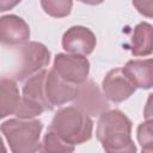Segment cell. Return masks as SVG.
<instances>
[{"mask_svg": "<svg viewBox=\"0 0 153 153\" xmlns=\"http://www.w3.org/2000/svg\"><path fill=\"white\" fill-rule=\"evenodd\" d=\"M124 75L137 88L148 90L153 86V66L152 59L130 60L122 68Z\"/></svg>", "mask_w": 153, "mask_h": 153, "instance_id": "cell-12", "label": "cell"}, {"mask_svg": "<svg viewBox=\"0 0 153 153\" xmlns=\"http://www.w3.org/2000/svg\"><path fill=\"white\" fill-rule=\"evenodd\" d=\"M50 62V51L39 42H27L20 48V65L16 72V80L23 81L41 72Z\"/></svg>", "mask_w": 153, "mask_h": 153, "instance_id": "cell-5", "label": "cell"}, {"mask_svg": "<svg viewBox=\"0 0 153 153\" xmlns=\"http://www.w3.org/2000/svg\"><path fill=\"white\" fill-rule=\"evenodd\" d=\"M42 129L39 120L10 118L0 126L12 153H36L41 145Z\"/></svg>", "mask_w": 153, "mask_h": 153, "instance_id": "cell-3", "label": "cell"}, {"mask_svg": "<svg viewBox=\"0 0 153 153\" xmlns=\"http://www.w3.org/2000/svg\"><path fill=\"white\" fill-rule=\"evenodd\" d=\"M141 153H153V149L152 148H142Z\"/></svg>", "mask_w": 153, "mask_h": 153, "instance_id": "cell-20", "label": "cell"}, {"mask_svg": "<svg viewBox=\"0 0 153 153\" xmlns=\"http://www.w3.org/2000/svg\"><path fill=\"white\" fill-rule=\"evenodd\" d=\"M76 93V86L63 81L53 69L47 72L44 79V96L51 108L72 102Z\"/></svg>", "mask_w": 153, "mask_h": 153, "instance_id": "cell-10", "label": "cell"}, {"mask_svg": "<svg viewBox=\"0 0 153 153\" xmlns=\"http://www.w3.org/2000/svg\"><path fill=\"white\" fill-rule=\"evenodd\" d=\"M97 38L86 26L76 25L69 27L62 36V48L67 54L87 56L96 48Z\"/></svg>", "mask_w": 153, "mask_h": 153, "instance_id": "cell-8", "label": "cell"}, {"mask_svg": "<svg viewBox=\"0 0 153 153\" xmlns=\"http://www.w3.org/2000/svg\"><path fill=\"white\" fill-rule=\"evenodd\" d=\"M102 90L105 99L112 103H122L136 90L130 80L124 75L122 68H115L106 73L102 81Z\"/></svg>", "mask_w": 153, "mask_h": 153, "instance_id": "cell-9", "label": "cell"}, {"mask_svg": "<svg viewBox=\"0 0 153 153\" xmlns=\"http://www.w3.org/2000/svg\"><path fill=\"white\" fill-rule=\"evenodd\" d=\"M19 1H8V0H0V11H7L11 10L12 7H14L16 5H18Z\"/></svg>", "mask_w": 153, "mask_h": 153, "instance_id": "cell-18", "label": "cell"}, {"mask_svg": "<svg viewBox=\"0 0 153 153\" xmlns=\"http://www.w3.org/2000/svg\"><path fill=\"white\" fill-rule=\"evenodd\" d=\"M30 27L27 23L16 14L0 17V43L5 47L16 48L27 43Z\"/></svg>", "mask_w": 153, "mask_h": 153, "instance_id": "cell-7", "label": "cell"}, {"mask_svg": "<svg viewBox=\"0 0 153 153\" xmlns=\"http://www.w3.org/2000/svg\"><path fill=\"white\" fill-rule=\"evenodd\" d=\"M41 6L47 14L54 18H62L71 13L73 2L69 0H42Z\"/></svg>", "mask_w": 153, "mask_h": 153, "instance_id": "cell-16", "label": "cell"}, {"mask_svg": "<svg viewBox=\"0 0 153 153\" xmlns=\"http://www.w3.org/2000/svg\"><path fill=\"white\" fill-rule=\"evenodd\" d=\"M47 72H48L47 69H43L31 75L30 78H27L23 86V94L20 97L22 103L37 108L42 112L48 110L50 111L54 109L47 102L44 96V79H45Z\"/></svg>", "mask_w": 153, "mask_h": 153, "instance_id": "cell-11", "label": "cell"}, {"mask_svg": "<svg viewBox=\"0 0 153 153\" xmlns=\"http://www.w3.org/2000/svg\"><path fill=\"white\" fill-rule=\"evenodd\" d=\"M96 136L105 153H136L131 140V121L118 109L108 110L99 116Z\"/></svg>", "mask_w": 153, "mask_h": 153, "instance_id": "cell-1", "label": "cell"}, {"mask_svg": "<svg viewBox=\"0 0 153 153\" xmlns=\"http://www.w3.org/2000/svg\"><path fill=\"white\" fill-rule=\"evenodd\" d=\"M137 140H139L142 148H152L153 134H152V121L151 120H147L139 126Z\"/></svg>", "mask_w": 153, "mask_h": 153, "instance_id": "cell-17", "label": "cell"}, {"mask_svg": "<svg viewBox=\"0 0 153 153\" xmlns=\"http://www.w3.org/2000/svg\"><path fill=\"white\" fill-rule=\"evenodd\" d=\"M39 153H73L74 146L63 141L54 131L48 130L38 148Z\"/></svg>", "mask_w": 153, "mask_h": 153, "instance_id": "cell-15", "label": "cell"}, {"mask_svg": "<svg viewBox=\"0 0 153 153\" xmlns=\"http://www.w3.org/2000/svg\"><path fill=\"white\" fill-rule=\"evenodd\" d=\"M63 81L79 86L87 80L90 73V62L85 56L65 54H56L51 68Z\"/></svg>", "mask_w": 153, "mask_h": 153, "instance_id": "cell-4", "label": "cell"}, {"mask_svg": "<svg viewBox=\"0 0 153 153\" xmlns=\"http://www.w3.org/2000/svg\"><path fill=\"white\" fill-rule=\"evenodd\" d=\"M0 153H7V149H6L5 145H4V141L1 139V136H0Z\"/></svg>", "mask_w": 153, "mask_h": 153, "instance_id": "cell-19", "label": "cell"}, {"mask_svg": "<svg viewBox=\"0 0 153 153\" xmlns=\"http://www.w3.org/2000/svg\"><path fill=\"white\" fill-rule=\"evenodd\" d=\"M153 27L149 23L142 22L134 27L130 50L134 56H148L152 54Z\"/></svg>", "mask_w": 153, "mask_h": 153, "instance_id": "cell-14", "label": "cell"}, {"mask_svg": "<svg viewBox=\"0 0 153 153\" xmlns=\"http://www.w3.org/2000/svg\"><path fill=\"white\" fill-rule=\"evenodd\" d=\"M74 106L86 116H100L109 110V103L93 80H86L76 86Z\"/></svg>", "mask_w": 153, "mask_h": 153, "instance_id": "cell-6", "label": "cell"}, {"mask_svg": "<svg viewBox=\"0 0 153 153\" xmlns=\"http://www.w3.org/2000/svg\"><path fill=\"white\" fill-rule=\"evenodd\" d=\"M48 130L54 131L63 141L75 146L92 137L93 122L75 106H66L56 111Z\"/></svg>", "mask_w": 153, "mask_h": 153, "instance_id": "cell-2", "label": "cell"}, {"mask_svg": "<svg viewBox=\"0 0 153 153\" xmlns=\"http://www.w3.org/2000/svg\"><path fill=\"white\" fill-rule=\"evenodd\" d=\"M20 97L16 80L11 78L0 79V120L16 112Z\"/></svg>", "mask_w": 153, "mask_h": 153, "instance_id": "cell-13", "label": "cell"}]
</instances>
